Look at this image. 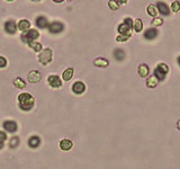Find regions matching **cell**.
<instances>
[{"label":"cell","mask_w":180,"mask_h":169,"mask_svg":"<svg viewBox=\"0 0 180 169\" xmlns=\"http://www.w3.org/2000/svg\"><path fill=\"white\" fill-rule=\"evenodd\" d=\"M18 103H19V107L23 110H31L34 106L35 100L33 98L31 94L23 93L18 96Z\"/></svg>","instance_id":"1"},{"label":"cell","mask_w":180,"mask_h":169,"mask_svg":"<svg viewBox=\"0 0 180 169\" xmlns=\"http://www.w3.org/2000/svg\"><path fill=\"white\" fill-rule=\"evenodd\" d=\"M39 37V33H38L36 29H28V31L24 32L23 35H21V41L24 43H32V42H35V40H37Z\"/></svg>","instance_id":"2"},{"label":"cell","mask_w":180,"mask_h":169,"mask_svg":"<svg viewBox=\"0 0 180 169\" xmlns=\"http://www.w3.org/2000/svg\"><path fill=\"white\" fill-rule=\"evenodd\" d=\"M38 60L42 64H49L51 61H52V50L50 48H45L39 53V56H38Z\"/></svg>","instance_id":"3"},{"label":"cell","mask_w":180,"mask_h":169,"mask_svg":"<svg viewBox=\"0 0 180 169\" xmlns=\"http://www.w3.org/2000/svg\"><path fill=\"white\" fill-rule=\"evenodd\" d=\"M47 83L53 88H59V87L62 86V81L60 79V77L56 76V75H51V76L47 77Z\"/></svg>","instance_id":"4"},{"label":"cell","mask_w":180,"mask_h":169,"mask_svg":"<svg viewBox=\"0 0 180 169\" xmlns=\"http://www.w3.org/2000/svg\"><path fill=\"white\" fill-rule=\"evenodd\" d=\"M63 26L62 23H60V21H53L52 24L49 26V31L50 33H52V34H58V33H61L63 31Z\"/></svg>","instance_id":"5"},{"label":"cell","mask_w":180,"mask_h":169,"mask_svg":"<svg viewBox=\"0 0 180 169\" xmlns=\"http://www.w3.org/2000/svg\"><path fill=\"white\" fill-rule=\"evenodd\" d=\"M156 10L159 11L160 14L163 15V16H169L170 15V8L168 7V5L166 2H162V1H159L156 4Z\"/></svg>","instance_id":"6"},{"label":"cell","mask_w":180,"mask_h":169,"mask_svg":"<svg viewBox=\"0 0 180 169\" xmlns=\"http://www.w3.org/2000/svg\"><path fill=\"white\" fill-rule=\"evenodd\" d=\"M84 90H86V85L82 83V81H76V83H73L72 86V91L77 95H80V94L84 93Z\"/></svg>","instance_id":"7"},{"label":"cell","mask_w":180,"mask_h":169,"mask_svg":"<svg viewBox=\"0 0 180 169\" xmlns=\"http://www.w3.org/2000/svg\"><path fill=\"white\" fill-rule=\"evenodd\" d=\"M27 78H28V81L31 83H36L41 80V73L38 72V71H36V70H33V71H31V72L28 73Z\"/></svg>","instance_id":"8"},{"label":"cell","mask_w":180,"mask_h":169,"mask_svg":"<svg viewBox=\"0 0 180 169\" xmlns=\"http://www.w3.org/2000/svg\"><path fill=\"white\" fill-rule=\"evenodd\" d=\"M5 31L7 32L8 34H15L17 31V26L14 21H8L5 24Z\"/></svg>","instance_id":"9"},{"label":"cell","mask_w":180,"mask_h":169,"mask_svg":"<svg viewBox=\"0 0 180 169\" xmlns=\"http://www.w3.org/2000/svg\"><path fill=\"white\" fill-rule=\"evenodd\" d=\"M4 129L10 133H14L17 130V123L14 121H6L4 123Z\"/></svg>","instance_id":"10"},{"label":"cell","mask_w":180,"mask_h":169,"mask_svg":"<svg viewBox=\"0 0 180 169\" xmlns=\"http://www.w3.org/2000/svg\"><path fill=\"white\" fill-rule=\"evenodd\" d=\"M35 24H36V26L38 28H46L49 26V21H47V19L44 16H38L36 18V21H35Z\"/></svg>","instance_id":"11"},{"label":"cell","mask_w":180,"mask_h":169,"mask_svg":"<svg viewBox=\"0 0 180 169\" xmlns=\"http://www.w3.org/2000/svg\"><path fill=\"white\" fill-rule=\"evenodd\" d=\"M131 29L132 28L129 26H127L126 24H121L118 26V32L119 35H124V36H131Z\"/></svg>","instance_id":"12"},{"label":"cell","mask_w":180,"mask_h":169,"mask_svg":"<svg viewBox=\"0 0 180 169\" xmlns=\"http://www.w3.org/2000/svg\"><path fill=\"white\" fill-rule=\"evenodd\" d=\"M39 144H41V139H39V136H37V135H33V136H31L29 140H28V145L33 149L37 148Z\"/></svg>","instance_id":"13"},{"label":"cell","mask_w":180,"mask_h":169,"mask_svg":"<svg viewBox=\"0 0 180 169\" xmlns=\"http://www.w3.org/2000/svg\"><path fill=\"white\" fill-rule=\"evenodd\" d=\"M72 142H71V140H68V139H63L62 141L60 142V148H61V150H63V151H68V150H70V149L72 148Z\"/></svg>","instance_id":"14"},{"label":"cell","mask_w":180,"mask_h":169,"mask_svg":"<svg viewBox=\"0 0 180 169\" xmlns=\"http://www.w3.org/2000/svg\"><path fill=\"white\" fill-rule=\"evenodd\" d=\"M29 27H31V23H29L27 19H21V21H19V23H18V28H19L21 32L28 31Z\"/></svg>","instance_id":"15"},{"label":"cell","mask_w":180,"mask_h":169,"mask_svg":"<svg viewBox=\"0 0 180 169\" xmlns=\"http://www.w3.org/2000/svg\"><path fill=\"white\" fill-rule=\"evenodd\" d=\"M156 35H158V31H156V28H149V29L144 33V37H145L146 40H153V38L156 37Z\"/></svg>","instance_id":"16"},{"label":"cell","mask_w":180,"mask_h":169,"mask_svg":"<svg viewBox=\"0 0 180 169\" xmlns=\"http://www.w3.org/2000/svg\"><path fill=\"white\" fill-rule=\"evenodd\" d=\"M158 83H159V80L156 79V76L149 77L148 80H146V86L149 87V88H156L158 86Z\"/></svg>","instance_id":"17"},{"label":"cell","mask_w":180,"mask_h":169,"mask_svg":"<svg viewBox=\"0 0 180 169\" xmlns=\"http://www.w3.org/2000/svg\"><path fill=\"white\" fill-rule=\"evenodd\" d=\"M137 72H139L140 77H148L149 76V67L146 66V64H141L139 67V70H137Z\"/></svg>","instance_id":"18"},{"label":"cell","mask_w":180,"mask_h":169,"mask_svg":"<svg viewBox=\"0 0 180 169\" xmlns=\"http://www.w3.org/2000/svg\"><path fill=\"white\" fill-rule=\"evenodd\" d=\"M94 63H95V66L100 67V68H105V67H107L108 64H109V62H108L106 59H104V58H98V59L95 60Z\"/></svg>","instance_id":"19"},{"label":"cell","mask_w":180,"mask_h":169,"mask_svg":"<svg viewBox=\"0 0 180 169\" xmlns=\"http://www.w3.org/2000/svg\"><path fill=\"white\" fill-rule=\"evenodd\" d=\"M143 28V23L141 19H135L133 21V29L135 32H141Z\"/></svg>","instance_id":"20"},{"label":"cell","mask_w":180,"mask_h":169,"mask_svg":"<svg viewBox=\"0 0 180 169\" xmlns=\"http://www.w3.org/2000/svg\"><path fill=\"white\" fill-rule=\"evenodd\" d=\"M114 56L115 59L118 60V61H122V60L125 58V53L123 50H121V48H116L114 51Z\"/></svg>","instance_id":"21"},{"label":"cell","mask_w":180,"mask_h":169,"mask_svg":"<svg viewBox=\"0 0 180 169\" xmlns=\"http://www.w3.org/2000/svg\"><path fill=\"white\" fill-rule=\"evenodd\" d=\"M73 76V69L72 68H68V69L63 72L62 77H63V80H66V81H69Z\"/></svg>","instance_id":"22"},{"label":"cell","mask_w":180,"mask_h":169,"mask_svg":"<svg viewBox=\"0 0 180 169\" xmlns=\"http://www.w3.org/2000/svg\"><path fill=\"white\" fill-rule=\"evenodd\" d=\"M14 85H15V87H17V88H19V89H23V88L26 87L25 81L21 79V78H16L14 81Z\"/></svg>","instance_id":"23"},{"label":"cell","mask_w":180,"mask_h":169,"mask_svg":"<svg viewBox=\"0 0 180 169\" xmlns=\"http://www.w3.org/2000/svg\"><path fill=\"white\" fill-rule=\"evenodd\" d=\"M153 76H156V79L159 80V81H162V80H164V78H166L167 75H164L163 72H161L158 68H156V70H154V75Z\"/></svg>","instance_id":"24"},{"label":"cell","mask_w":180,"mask_h":169,"mask_svg":"<svg viewBox=\"0 0 180 169\" xmlns=\"http://www.w3.org/2000/svg\"><path fill=\"white\" fill-rule=\"evenodd\" d=\"M28 45H29L35 52H39L42 50V44L41 43H38V42H32V43H29Z\"/></svg>","instance_id":"25"},{"label":"cell","mask_w":180,"mask_h":169,"mask_svg":"<svg viewBox=\"0 0 180 169\" xmlns=\"http://www.w3.org/2000/svg\"><path fill=\"white\" fill-rule=\"evenodd\" d=\"M156 68H158V69H159L160 71H161V72L164 73V75H167V73L169 72V67L167 66L166 63H159Z\"/></svg>","instance_id":"26"},{"label":"cell","mask_w":180,"mask_h":169,"mask_svg":"<svg viewBox=\"0 0 180 169\" xmlns=\"http://www.w3.org/2000/svg\"><path fill=\"white\" fill-rule=\"evenodd\" d=\"M148 14L150 16H152V17H156V15H158V10H156V8L153 5H150L149 7H148Z\"/></svg>","instance_id":"27"},{"label":"cell","mask_w":180,"mask_h":169,"mask_svg":"<svg viewBox=\"0 0 180 169\" xmlns=\"http://www.w3.org/2000/svg\"><path fill=\"white\" fill-rule=\"evenodd\" d=\"M171 10L173 13H178L180 10V2L178 1H173L172 4H171Z\"/></svg>","instance_id":"28"},{"label":"cell","mask_w":180,"mask_h":169,"mask_svg":"<svg viewBox=\"0 0 180 169\" xmlns=\"http://www.w3.org/2000/svg\"><path fill=\"white\" fill-rule=\"evenodd\" d=\"M162 24H163L162 18H154V19L152 21V25H153V26H156V27H158V26H161Z\"/></svg>","instance_id":"29"},{"label":"cell","mask_w":180,"mask_h":169,"mask_svg":"<svg viewBox=\"0 0 180 169\" xmlns=\"http://www.w3.org/2000/svg\"><path fill=\"white\" fill-rule=\"evenodd\" d=\"M108 5H109V8L113 9V10H116V9H118V7H119V5L117 4V1H113V0H111V1L108 2Z\"/></svg>","instance_id":"30"},{"label":"cell","mask_w":180,"mask_h":169,"mask_svg":"<svg viewBox=\"0 0 180 169\" xmlns=\"http://www.w3.org/2000/svg\"><path fill=\"white\" fill-rule=\"evenodd\" d=\"M131 36H124V35H118L116 37V41L117 42H126Z\"/></svg>","instance_id":"31"},{"label":"cell","mask_w":180,"mask_h":169,"mask_svg":"<svg viewBox=\"0 0 180 169\" xmlns=\"http://www.w3.org/2000/svg\"><path fill=\"white\" fill-rule=\"evenodd\" d=\"M6 140H7V134H6V132L0 131V142H1V143H4Z\"/></svg>","instance_id":"32"},{"label":"cell","mask_w":180,"mask_h":169,"mask_svg":"<svg viewBox=\"0 0 180 169\" xmlns=\"http://www.w3.org/2000/svg\"><path fill=\"white\" fill-rule=\"evenodd\" d=\"M124 24H126L127 26H129V27H133V19L132 18H129V17H127V18H125L124 19Z\"/></svg>","instance_id":"33"},{"label":"cell","mask_w":180,"mask_h":169,"mask_svg":"<svg viewBox=\"0 0 180 169\" xmlns=\"http://www.w3.org/2000/svg\"><path fill=\"white\" fill-rule=\"evenodd\" d=\"M6 66H7V60L4 56H0V68H5Z\"/></svg>","instance_id":"34"},{"label":"cell","mask_w":180,"mask_h":169,"mask_svg":"<svg viewBox=\"0 0 180 169\" xmlns=\"http://www.w3.org/2000/svg\"><path fill=\"white\" fill-rule=\"evenodd\" d=\"M18 143H19V141H18V138H13L10 141V147L11 148H14V145L16 147V145H18Z\"/></svg>","instance_id":"35"},{"label":"cell","mask_w":180,"mask_h":169,"mask_svg":"<svg viewBox=\"0 0 180 169\" xmlns=\"http://www.w3.org/2000/svg\"><path fill=\"white\" fill-rule=\"evenodd\" d=\"M177 128H178V129L180 130V120H179L178 122H177Z\"/></svg>","instance_id":"36"},{"label":"cell","mask_w":180,"mask_h":169,"mask_svg":"<svg viewBox=\"0 0 180 169\" xmlns=\"http://www.w3.org/2000/svg\"><path fill=\"white\" fill-rule=\"evenodd\" d=\"M2 147H4V143H1V142H0V149H2Z\"/></svg>","instance_id":"37"},{"label":"cell","mask_w":180,"mask_h":169,"mask_svg":"<svg viewBox=\"0 0 180 169\" xmlns=\"http://www.w3.org/2000/svg\"><path fill=\"white\" fill-rule=\"evenodd\" d=\"M178 63H179V64H180V56H179V58H178Z\"/></svg>","instance_id":"38"}]
</instances>
